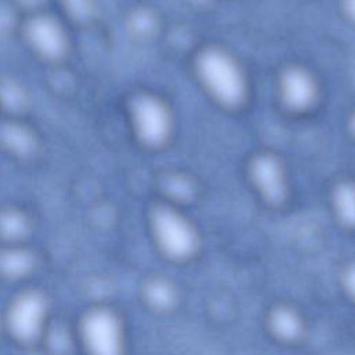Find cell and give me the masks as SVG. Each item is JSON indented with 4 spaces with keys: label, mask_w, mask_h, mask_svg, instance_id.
Listing matches in <instances>:
<instances>
[{
    "label": "cell",
    "mask_w": 355,
    "mask_h": 355,
    "mask_svg": "<svg viewBox=\"0 0 355 355\" xmlns=\"http://www.w3.org/2000/svg\"><path fill=\"white\" fill-rule=\"evenodd\" d=\"M26 36L36 53L49 60L61 58L67 50V36L62 26L50 17L40 15L29 21Z\"/></svg>",
    "instance_id": "52a82bcc"
},
{
    "label": "cell",
    "mask_w": 355,
    "mask_h": 355,
    "mask_svg": "<svg viewBox=\"0 0 355 355\" xmlns=\"http://www.w3.org/2000/svg\"><path fill=\"white\" fill-rule=\"evenodd\" d=\"M151 234L159 254L173 263H187L197 257L201 241L187 216L169 205L154 208L150 218Z\"/></svg>",
    "instance_id": "7a4b0ae2"
},
{
    "label": "cell",
    "mask_w": 355,
    "mask_h": 355,
    "mask_svg": "<svg viewBox=\"0 0 355 355\" xmlns=\"http://www.w3.org/2000/svg\"><path fill=\"white\" fill-rule=\"evenodd\" d=\"M79 334L87 355L125 354V327L118 313L110 308L90 309L80 322Z\"/></svg>",
    "instance_id": "3957f363"
},
{
    "label": "cell",
    "mask_w": 355,
    "mask_h": 355,
    "mask_svg": "<svg viewBox=\"0 0 355 355\" xmlns=\"http://www.w3.org/2000/svg\"><path fill=\"white\" fill-rule=\"evenodd\" d=\"M143 298L154 311L169 313L180 304V290L172 280L154 276L144 284Z\"/></svg>",
    "instance_id": "30bf717a"
},
{
    "label": "cell",
    "mask_w": 355,
    "mask_h": 355,
    "mask_svg": "<svg viewBox=\"0 0 355 355\" xmlns=\"http://www.w3.org/2000/svg\"><path fill=\"white\" fill-rule=\"evenodd\" d=\"M132 121L137 137L148 146L162 144L171 135V111L162 100L153 94H143L135 98Z\"/></svg>",
    "instance_id": "277c9868"
},
{
    "label": "cell",
    "mask_w": 355,
    "mask_h": 355,
    "mask_svg": "<svg viewBox=\"0 0 355 355\" xmlns=\"http://www.w3.org/2000/svg\"><path fill=\"white\" fill-rule=\"evenodd\" d=\"M67 10L78 19H86L92 15L93 0H64Z\"/></svg>",
    "instance_id": "9a60e30c"
},
{
    "label": "cell",
    "mask_w": 355,
    "mask_h": 355,
    "mask_svg": "<svg viewBox=\"0 0 355 355\" xmlns=\"http://www.w3.org/2000/svg\"><path fill=\"white\" fill-rule=\"evenodd\" d=\"M252 179L259 193L270 201L279 200L284 193V178L279 162L269 155H259L251 165Z\"/></svg>",
    "instance_id": "9c48e42d"
},
{
    "label": "cell",
    "mask_w": 355,
    "mask_h": 355,
    "mask_svg": "<svg viewBox=\"0 0 355 355\" xmlns=\"http://www.w3.org/2000/svg\"><path fill=\"white\" fill-rule=\"evenodd\" d=\"M196 72L207 93L227 108H236L247 97L248 85L241 65L218 47H208L196 58Z\"/></svg>",
    "instance_id": "6da1fadb"
},
{
    "label": "cell",
    "mask_w": 355,
    "mask_h": 355,
    "mask_svg": "<svg viewBox=\"0 0 355 355\" xmlns=\"http://www.w3.org/2000/svg\"><path fill=\"white\" fill-rule=\"evenodd\" d=\"M25 230V219L22 215L7 211L0 216V232L7 237H18Z\"/></svg>",
    "instance_id": "7c38bea8"
},
{
    "label": "cell",
    "mask_w": 355,
    "mask_h": 355,
    "mask_svg": "<svg viewBox=\"0 0 355 355\" xmlns=\"http://www.w3.org/2000/svg\"><path fill=\"white\" fill-rule=\"evenodd\" d=\"M4 140L14 151H25L31 144V137L26 135V132L17 128L7 129L4 133Z\"/></svg>",
    "instance_id": "5bb4252c"
},
{
    "label": "cell",
    "mask_w": 355,
    "mask_h": 355,
    "mask_svg": "<svg viewBox=\"0 0 355 355\" xmlns=\"http://www.w3.org/2000/svg\"><path fill=\"white\" fill-rule=\"evenodd\" d=\"M266 331L276 343L287 347L298 345L308 331L302 312L290 304H275L265 316Z\"/></svg>",
    "instance_id": "8992f818"
},
{
    "label": "cell",
    "mask_w": 355,
    "mask_h": 355,
    "mask_svg": "<svg viewBox=\"0 0 355 355\" xmlns=\"http://www.w3.org/2000/svg\"><path fill=\"white\" fill-rule=\"evenodd\" d=\"M333 207L337 219L347 227H355V184L340 183L333 194Z\"/></svg>",
    "instance_id": "8fae6325"
},
{
    "label": "cell",
    "mask_w": 355,
    "mask_h": 355,
    "mask_svg": "<svg viewBox=\"0 0 355 355\" xmlns=\"http://www.w3.org/2000/svg\"><path fill=\"white\" fill-rule=\"evenodd\" d=\"M340 284L345 295L355 304V261H351L343 266L340 273Z\"/></svg>",
    "instance_id": "4fadbf2b"
},
{
    "label": "cell",
    "mask_w": 355,
    "mask_h": 355,
    "mask_svg": "<svg viewBox=\"0 0 355 355\" xmlns=\"http://www.w3.org/2000/svg\"><path fill=\"white\" fill-rule=\"evenodd\" d=\"M344 8L348 18L355 21V0H344Z\"/></svg>",
    "instance_id": "2e32d148"
},
{
    "label": "cell",
    "mask_w": 355,
    "mask_h": 355,
    "mask_svg": "<svg viewBox=\"0 0 355 355\" xmlns=\"http://www.w3.org/2000/svg\"><path fill=\"white\" fill-rule=\"evenodd\" d=\"M47 319V304L37 293H24L14 298L7 312L10 333L21 341L36 340Z\"/></svg>",
    "instance_id": "5b68a950"
},
{
    "label": "cell",
    "mask_w": 355,
    "mask_h": 355,
    "mask_svg": "<svg viewBox=\"0 0 355 355\" xmlns=\"http://www.w3.org/2000/svg\"><path fill=\"white\" fill-rule=\"evenodd\" d=\"M280 94L283 101L295 110L311 105L316 94V83L311 73L300 67L284 69L280 78Z\"/></svg>",
    "instance_id": "ba28073f"
}]
</instances>
